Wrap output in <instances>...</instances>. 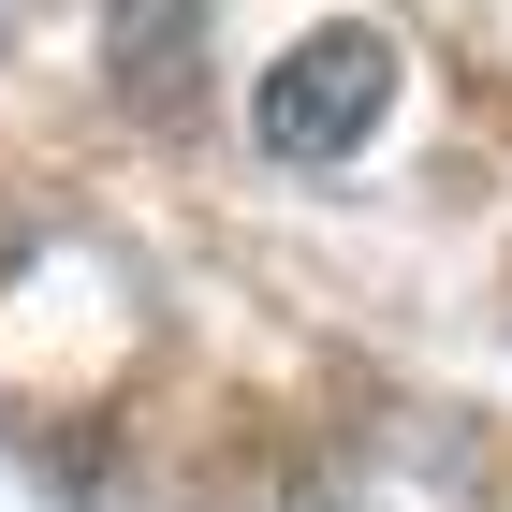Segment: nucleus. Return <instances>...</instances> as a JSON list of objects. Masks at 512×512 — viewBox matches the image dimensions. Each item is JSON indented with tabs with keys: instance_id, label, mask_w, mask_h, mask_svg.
Masks as SVG:
<instances>
[{
	"instance_id": "obj_1",
	"label": "nucleus",
	"mask_w": 512,
	"mask_h": 512,
	"mask_svg": "<svg viewBox=\"0 0 512 512\" xmlns=\"http://www.w3.org/2000/svg\"><path fill=\"white\" fill-rule=\"evenodd\" d=\"M381 103H395V44L337 15V30H308L264 88H249V132H264L278 161H352L366 132H381Z\"/></svg>"
}]
</instances>
